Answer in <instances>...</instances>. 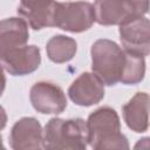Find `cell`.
Masks as SVG:
<instances>
[{
    "instance_id": "obj_5",
    "label": "cell",
    "mask_w": 150,
    "mask_h": 150,
    "mask_svg": "<svg viewBox=\"0 0 150 150\" xmlns=\"http://www.w3.org/2000/svg\"><path fill=\"white\" fill-rule=\"evenodd\" d=\"M95 22L93 4L88 1L57 2L54 9L53 27L70 33L88 30Z\"/></svg>"
},
{
    "instance_id": "obj_13",
    "label": "cell",
    "mask_w": 150,
    "mask_h": 150,
    "mask_svg": "<svg viewBox=\"0 0 150 150\" xmlns=\"http://www.w3.org/2000/svg\"><path fill=\"white\" fill-rule=\"evenodd\" d=\"M149 95L144 91L136 93L123 107V120L129 129L135 132H144L149 128L148 118Z\"/></svg>"
},
{
    "instance_id": "obj_2",
    "label": "cell",
    "mask_w": 150,
    "mask_h": 150,
    "mask_svg": "<svg viewBox=\"0 0 150 150\" xmlns=\"http://www.w3.org/2000/svg\"><path fill=\"white\" fill-rule=\"evenodd\" d=\"M89 132L83 118L53 117L45 125L43 149L84 150L88 145Z\"/></svg>"
},
{
    "instance_id": "obj_16",
    "label": "cell",
    "mask_w": 150,
    "mask_h": 150,
    "mask_svg": "<svg viewBox=\"0 0 150 150\" xmlns=\"http://www.w3.org/2000/svg\"><path fill=\"white\" fill-rule=\"evenodd\" d=\"M6 124H7V114L4 107L0 105V131L6 127Z\"/></svg>"
},
{
    "instance_id": "obj_15",
    "label": "cell",
    "mask_w": 150,
    "mask_h": 150,
    "mask_svg": "<svg viewBox=\"0 0 150 150\" xmlns=\"http://www.w3.org/2000/svg\"><path fill=\"white\" fill-rule=\"evenodd\" d=\"M145 75V57L125 50V66L121 77L123 84H137Z\"/></svg>"
},
{
    "instance_id": "obj_10",
    "label": "cell",
    "mask_w": 150,
    "mask_h": 150,
    "mask_svg": "<svg viewBox=\"0 0 150 150\" xmlns=\"http://www.w3.org/2000/svg\"><path fill=\"white\" fill-rule=\"evenodd\" d=\"M9 145L14 150L43 149V130L35 117L18 120L9 132Z\"/></svg>"
},
{
    "instance_id": "obj_6",
    "label": "cell",
    "mask_w": 150,
    "mask_h": 150,
    "mask_svg": "<svg viewBox=\"0 0 150 150\" xmlns=\"http://www.w3.org/2000/svg\"><path fill=\"white\" fill-rule=\"evenodd\" d=\"M33 108L45 115H57L67 108V97L62 88L49 81H39L29 90Z\"/></svg>"
},
{
    "instance_id": "obj_4",
    "label": "cell",
    "mask_w": 150,
    "mask_h": 150,
    "mask_svg": "<svg viewBox=\"0 0 150 150\" xmlns=\"http://www.w3.org/2000/svg\"><path fill=\"white\" fill-rule=\"evenodd\" d=\"M95 22L101 26H121L145 16L149 0H95Z\"/></svg>"
},
{
    "instance_id": "obj_12",
    "label": "cell",
    "mask_w": 150,
    "mask_h": 150,
    "mask_svg": "<svg viewBox=\"0 0 150 150\" xmlns=\"http://www.w3.org/2000/svg\"><path fill=\"white\" fill-rule=\"evenodd\" d=\"M55 5V0H40L30 4H20L16 12L32 29L40 30L46 27H53Z\"/></svg>"
},
{
    "instance_id": "obj_1",
    "label": "cell",
    "mask_w": 150,
    "mask_h": 150,
    "mask_svg": "<svg viewBox=\"0 0 150 150\" xmlns=\"http://www.w3.org/2000/svg\"><path fill=\"white\" fill-rule=\"evenodd\" d=\"M89 132L88 145L96 150L129 149L125 135L121 132L118 114L111 107L104 105L94 110L87 120Z\"/></svg>"
},
{
    "instance_id": "obj_18",
    "label": "cell",
    "mask_w": 150,
    "mask_h": 150,
    "mask_svg": "<svg viewBox=\"0 0 150 150\" xmlns=\"http://www.w3.org/2000/svg\"><path fill=\"white\" fill-rule=\"evenodd\" d=\"M35 1H40V0H20V4H30Z\"/></svg>"
},
{
    "instance_id": "obj_3",
    "label": "cell",
    "mask_w": 150,
    "mask_h": 150,
    "mask_svg": "<svg viewBox=\"0 0 150 150\" xmlns=\"http://www.w3.org/2000/svg\"><path fill=\"white\" fill-rule=\"evenodd\" d=\"M91 70L104 86H116L125 66V50L109 39L96 40L90 49Z\"/></svg>"
},
{
    "instance_id": "obj_7",
    "label": "cell",
    "mask_w": 150,
    "mask_h": 150,
    "mask_svg": "<svg viewBox=\"0 0 150 150\" xmlns=\"http://www.w3.org/2000/svg\"><path fill=\"white\" fill-rule=\"evenodd\" d=\"M41 63L40 48L26 45L11 49L0 56V66L13 76H25L34 73Z\"/></svg>"
},
{
    "instance_id": "obj_19",
    "label": "cell",
    "mask_w": 150,
    "mask_h": 150,
    "mask_svg": "<svg viewBox=\"0 0 150 150\" xmlns=\"http://www.w3.org/2000/svg\"><path fill=\"white\" fill-rule=\"evenodd\" d=\"M0 148H5V145H4V143H2V137H1V135H0Z\"/></svg>"
},
{
    "instance_id": "obj_9",
    "label": "cell",
    "mask_w": 150,
    "mask_h": 150,
    "mask_svg": "<svg viewBox=\"0 0 150 150\" xmlns=\"http://www.w3.org/2000/svg\"><path fill=\"white\" fill-rule=\"evenodd\" d=\"M104 84L94 74L84 71L76 77L68 88V96L80 107H90L104 98Z\"/></svg>"
},
{
    "instance_id": "obj_14",
    "label": "cell",
    "mask_w": 150,
    "mask_h": 150,
    "mask_svg": "<svg viewBox=\"0 0 150 150\" xmlns=\"http://www.w3.org/2000/svg\"><path fill=\"white\" fill-rule=\"evenodd\" d=\"M77 50V42L75 39L57 34L52 36L46 45L48 59L54 63H66L73 60Z\"/></svg>"
},
{
    "instance_id": "obj_8",
    "label": "cell",
    "mask_w": 150,
    "mask_h": 150,
    "mask_svg": "<svg viewBox=\"0 0 150 150\" xmlns=\"http://www.w3.org/2000/svg\"><path fill=\"white\" fill-rule=\"evenodd\" d=\"M122 48L127 52L142 56L150 53V21L146 16H142L123 23L118 28Z\"/></svg>"
},
{
    "instance_id": "obj_17",
    "label": "cell",
    "mask_w": 150,
    "mask_h": 150,
    "mask_svg": "<svg viewBox=\"0 0 150 150\" xmlns=\"http://www.w3.org/2000/svg\"><path fill=\"white\" fill-rule=\"evenodd\" d=\"M5 88H6V76L4 73V68L0 66V97L4 94Z\"/></svg>"
},
{
    "instance_id": "obj_11",
    "label": "cell",
    "mask_w": 150,
    "mask_h": 150,
    "mask_svg": "<svg viewBox=\"0 0 150 150\" xmlns=\"http://www.w3.org/2000/svg\"><path fill=\"white\" fill-rule=\"evenodd\" d=\"M29 26L21 16L0 21V56L6 52L26 46L29 39Z\"/></svg>"
}]
</instances>
